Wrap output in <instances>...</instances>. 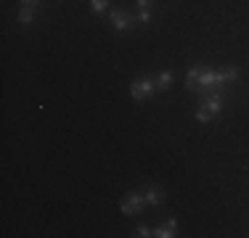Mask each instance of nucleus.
<instances>
[{
    "label": "nucleus",
    "instance_id": "nucleus-1",
    "mask_svg": "<svg viewBox=\"0 0 249 238\" xmlns=\"http://www.w3.org/2000/svg\"><path fill=\"white\" fill-rule=\"evenodd\" d=\"M154 90H157V85H154V80H149V77H138V80H133V85H130V95H133L135 101L151 98Z\"/></svg>",
    "mask_w": 249,
    "mask_h": 238
},
{
    "label": "nucleus",
    "instance_id": "nucleus-2",
    "mask_svg": "<svg viewBox=\"0 0 249 238\" xmlns=\"http://www.w3.org/2000/svg\"><path fill=\"white\" fill-rule=\"evenodd\" d=\"M143 204H146V196L138 193V190H133V193H127V196L120 201V212L130 217V214H138L141 209H143Z\"/></svg>",
    "mask_w": 249,
    "mask_h": 238
},
{
    "label": "nucleus",
    "instance_id": "nucleus-3",
    "mask_svg": "<svg viewBox=\"0 0 249 238\" xmlns=\"http://www.w3.org/2000/svg\"><path fill=\"white\" fill-rule=\"evenodd\" d=\"M199 109H204L207 114L217 117L223 111V93L220 90H210L207 95H201V106H199Z\"/></svg>",
    "mask_w": 249,
    "mask_h": 238
},
{
    "label": "nucleus",
    "instance_id": "nucleus-4",
    "mask_svg": "<svg viewBox=\"0 0 249 238\" xmlns=\"http://www.w3.org/2000/svg\"><path fill=\"white\" fill-rule=\"evenodd\" d=\"M109 19H111V27H114L117 32H127V29H133V24H138L135 16H130L127 11H120V8L109 11Z\"/></svg>",
    "mask_w": 249,
    "mask_h": 238
},
{
    "label": "nucleus",
    "instance_id": "nucleus-5",
    "mask_svg": "<svg viewBox=\"0 0 249 238\" xmlns=\"http://www.w3.org/2000/svg\"><path fill=\"white\" fill-rule=\"evenodd\" d=\"M143 196H146V204H149V206H159V204H164V199H167V193H164V190L159 188V186L146 188Z\"/></svg>",
    "mask_w": 249,
    "mask_h": 238
},
{
    "label": "nucleus",
    "instance_id": "nucleus-6",
    "mask_svg": "<svg viewBox=\"0 0 249 238\" xmlns=\"http://www.w3.org/2000/svg\"><path fill=\"white\" fill-rule=\"evenodd\" d=\"M154 236L157 238H175L178 236V222L175 220H167V222L157 225V228H154Z\"/></svg>",
    "mask_w": 249,
    "mask_h": 238
},
{
    "label": "nucleus",
    "instance_id": "nucleus-7",
    "mask_svg": "<svg viewBox=\"0 0 249 238\" xmlns=\"http://www.w3.org/2000/svg\"><path fill=\"white\" fill-rule=\"evenodd\" d=\"M217 74H220V87H223V85H228V82H236V80H239V67L217 69Z\"/></svg>",
    "mask_w": 249,
    "mask_h": 238
},
{
    "label": "nucleus",
    "instance_id": "nucleus-8",
    "mask_svg": "<svg viewBox=\"0 0 249 238\" xmlns=\"http://www.w3.org/2000/svg\"><path fill=\"white\" fill-rule=\"evenodd\" d=\"M154 85H157V90H170L173 87V71H159Z\"/></svg>",
    "mask_w": 249,
    "mask_h": 238
},
{
    "label": "nucleus",
    "instance_id": "nucleus-9",
    "mask_svg": "<svg viewBox=\"0 0 249 238\" xmlns=\"http://www.w3.org/2000/svg\"><path fill=\"white\" fill-rule=\"evenodd\" d=\"M199 74H201V67H191V69H188V74H186V85L191 87V90H196V85H199Z\"/></svg>",
    "mask_w": 249,
    "mask_h": 238
},
{
    "label": "nucleus",
    "instance_id": "nucleus-10",
    "mask_svg": "<svg viewBox=\"0 0 249 238\" xmlns=\"http://www.w3.org/2000/svg\"><path fill=\"white\" fill-rule=\"evenodd\" d=\"M35 19V5H24V8L19 11V21L21 24H32Z\"/></svg>",
    "mask_w": 249,
    "mask_h": 238
},
{
    "label": "nucleus",
    "instance_id": "nucleus-11",
    "mask_svg": "<svg viewBox=\"0 0 249 238\" xmlns=\"http://www.w3.org/2000/svg\"><path fill=\"white\" fill-rule=\"evenodd\" d=\"M90 8H93V14H106L109 11V0H90Z\"/></svg>",
    "mask_w": 249,
    "mask_h": 238
},
{
    "label": "nucleus",
    "instance_id": "nucleus-12",
    "mask_svg": "<svg viewBox=\"0 0 249 238\" xmlns=\"http://www.w3.org/2000/svg\"><path fill=\"white\" fill-rule=\"evenodd\" d=\"M133 236H135V238H149V236H154V230L149 228V225H138Z\"/></svg>",
    "mask_w": 249,
    "mask_h": 238
},
{
    "label": "nucleus",
    "instance_id": "nucleus-13",
    "mask_svg": "<svg viewBox=\"0 0 249 238\" xmlns=\"http://www.w3.org/2000/svg\"><path fill=\"white\" fill-rule=\"evenodd\" d=\"M135 21H138V24H149L151 21V11L149 8H141V14L135 16Z\"/></svg>",
    "mask_w": 249,
    "mask_h": 238
},
{
    "label": "nucleus",
    "instance_id": "nucleus-14",
    "mask_svg": "<svg viewBox=\"0 0 249 238\" xmlns=\"http://www.w3.org/2000/svg\"><path fill=\"white\" fill-rule=\"evenodd\" d=\"M196 119H199L201 124H207V122H212V119H215V117H212V114H207L204 109H199V111H196Z\"/></svg>",
    "mask_w": 249,
    "mask_h": 238
},
{
    "label": "nucleus",
    "instance_id": "nucleus-15",
    "mask_svg": "<svg viewBox=\"0 0 249 238\" xmlns=\"http://www.w3.org/2000/svg\"><path fill=\"white\" fill-rule=\"evenodd\" d=\"M138 5H141V8H151L154 0H138Z\"/></svg>",
    "mask_w": 249,
    "mask_h": 238
},
{
    "label": "nucleus",
    "instance_id": "nucleus-16",
    "mask_svg": "<svg viewBox=\"0 0 249 238\" xmlns=\"http://www.w3.org/2000/svg\"><path fill=\"white\" fill-rule=\"evenodd\" d=\"M21 3H27V5H37V0H21Z\"/></svg>",
    "mask_w": 249,
    "mask_h": 238
}]
</instances>
